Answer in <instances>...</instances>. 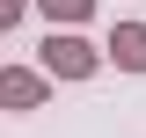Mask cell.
<instances>
[{"instance_id":"7a4b0ae2","label":"cell","mask_w":146,"mask_h":138,"mask_svg":"<svg viewBox=\"0 0 146 138\" xmlns=\"http://www.w3.org/2000/svg\"><path fill=\"white\" fill-rule=\"evenodd\" d=\"M117 66H146V29H117Z\"/></svg>"},{"instance_id":"6da1fadb","label":"cell","mask_w":146,"mask_h":138,"mask_svg":"<svg viewBox=\"0 0 146 138\" xmlns=\"http://www.w3.org/2000/svg\"><path fill=\"white\" fill-rule=\"evenodd\" d=\"M51 73H88V44H73V36H51Z\"/></svg>"}]
</instances>
